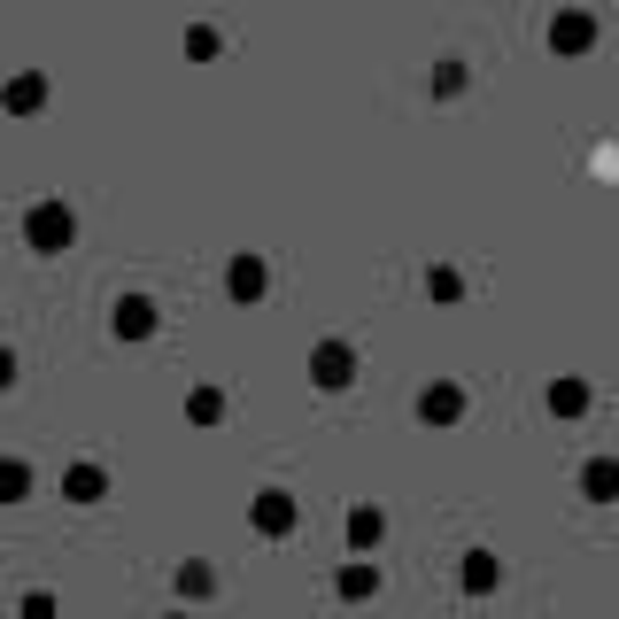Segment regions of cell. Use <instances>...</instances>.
Instances as JSON below:
<instances>
[{
	"label": "cell",
	"instance_id": "cell-1",
	"mask_svg": "<svg viewBox=\"0 0 619 619\" xmlns=\"http://www.w3.org/2000/svg\"><path fill=\"white\" fill-rule=\"evenodd\" d=\"M496 581H503V565L488 558V550H472V558H465V589H472V596H488Z\"/></svg>",
	"mask_w": 619,
	"mask_h": 619
},
{
	"label": "cell",
	"instance_id": "cell-2",
	"mask_svg": "<svg viewBox=\"0 0 619 619\" xmlns=\"http://www.w3.org/2000/svg\"><path fill=\"white\" fill-rule=\"evenodd\" d=\"M31 240H39V248L70 240V209H39V217H31Z\"/></svg>",
	"mask_w": 619,
	"mask_h": 619
},
{
	"label": "cell",
	"instance_id": "cell-3",
	"mask_svg": "<svg viewBox=\"0 0 619 619\" xmlns=\"http://www.w3.org/2000/svg\"><path fill=\"white\" fill-rule=\"evenodd\" d=\"M117 333H132V341L155 333V310H148V302H117Z\"/></svg>",
	"mask_w": 619,
	"mask_h": 619
},
{
	"label": "cell",
	"instance_id": "cell-4",
	"mask_svg": "<svg viewBox=\"0 0 619 619\" xmlns=\"http://www.w3.org/2000/svg\"><path fill=\"white\" fill-rule=\"evenodd\" d=\"M287 519H295L287 496H264V503H256V527H264V534H287Z\"/></svg>",
	"mask_w": 619,
	"mask_h": 619
},
{
	"label": "cell",
	"instance_id": "cell-5",
	"mask_svg": "<svg viewBox=\"0 0 619 619\" xmlns=\"http://www.w3.org/2000/svg\"><path fill=\"white\" fill-rule=\"evenodd\" d=\"M550 47H589V16H565V24H550Z\"/></svg>",
	"mask_w": 619,
	"mask_h": 619
},
{
	"label": "cell",
	"instance_id": "cell-6",
	"mask_svg": "<svg viewBox=\"0 0 619 619\" xmlns=\"http://www.w3.org/2000/svg\"><path fill=\"white\" fill-rule=\"evenodd\" d=\"M581 403H589V387H581V380H558V387H550V411H565V418H573Z\"/></svg>",
	"mask_w": 619,
	"mask_h": 619
},
{
	"label": "cell",
	"instance_id": "cell-7",
	"mask_svg": "<svg viewBox=\"0 0 619 619\" xmlns=\"http://www.w3.org/2000/svg\"><path fill=\"white\" fill-rule=\"evenodd\" d=\"M318 380H325V387L349 380V349H318Z\"/></svg>",
	"mask_w": 619,
	"mask_h": 619
},
{
	"label": "cell",
	"instance_id": "cell-8",
	"mask_svg": "<svg viewBox=\"0 0 619 619\" xmlns=\"http://www.w3.org/2000/svg\"><path fill=\"white\" fill-rule=\"evenodd\" d=\"M233 295H264V271L248 264V256H240V264H233Z\"/></svg>",
	"mask_w": 619,
	"mask_h": 619
},
{
	"label": "cell",
	"instance_id": "cell-9",
	"mask_svg": "<svg viewBox=\"0 0 619 619\" xmlns=\"http://www.w3.org/2000/svg\"><path fill=\"white\" fill-rule=\"evenodd\" d=\"M380 589V573H364V565H349V573H341V596H372Z\"/></svg>",
	"mask_w": 619,
	"mask_h": 619
},
{
	"label": "cell",
	"instance_id": "cell-10",
	"mask_svg": "<svg viewBox=\"0 0 619 619\" xmlns=\"http://www.w3.org/2000/svg\"><path fill=\"white\" fill-rule=\"evenodd\" d=\"M418 418H457V395H449V387L442 395H418Z\"/></svg>",
	"mask_w": 619,
	"mask_h": 619
},
{
	"label": "cell",
	"instance_id": "cell-11",
	"mask_svg": "<svg viewBox=\"0 0 619 619\" xmlns=\"http://www.w3.org/2000/svg\"><path fill=\"white\" fill-rule=\"evenodd\" d=\"M589 496H619V465H589Z\"/></svg>",
	"mask_w": 619,
	"mask_h": 619
}]
</instances>
